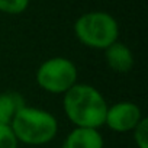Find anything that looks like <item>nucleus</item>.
I'll return each mask as SVG.
<instances>
[{"instance_id": "nucleus-1", "label": "nucleus", "mask_w": 148, "mask_h": 148, "mask_svg": "<svg viewBox=\"0 0 148 148\" xmlns=\"http://www.w3.org/2000/svg\"><path fill=\"white\" fill-rule=\"evenodd\" d=\"M64 112L76 128L99 129L105 125L108 103L102 93L89 84H74L64 93Z\"/></svg>"}, {"instance_id": "nucleus-2", "label": "nucleus", "mask_w": 148, "mask_h": 148, "mask_svg": "<svg viewBox=\"0 0 148 148\" xmlns=\"http://www.w3.org/2000/svg\"><path fill=\"white\" fill-rule=\"evenodd\" d=\"M10 128L18 139L26 145H44L51 142L58 132L55 116L38 108H21L10 122Z\"/></svg>"}, {"instance_id": "nucleus-3", "label": "nucleus", "mask_w": 148, "mask_h": 148, "mask_svg": "<svg viewBox=\"0 0 148 148\" xmlns=\"http://www.w3.org/2000/svg\"><path fill=\"white\" fill-rule=\"evenodd\" d=\"M74 34L77 39L95 49H106L118 41L119 26L116 19L106 12H87L74 23Z\"/></svg>"}, {"instance_id": "nucleus-4", "label": "nucleus", "mask_w": 148, "mask_h": 148, "mask_svg": "<svg viewBox=\"0 0 148 148\" xmlns=\"http://www.w3.org/2000/svg\"><path fill=\"white\" fill-rule=\"evenodd\" d=\"M79 71L71 60L64 57H52L44 61L36 70L38 86L52 95H64L77 84Z\"/></svg>"}, {"instance_id": "nucleus-5", "label": "nucleus", "mask_w": 148, "mask_h": 148, "mask_svg": "<svg viewBox=\"0 0 148 148\" xmlns=\"http://www.w3.org/2000/svg\"><path fill=\"white\" fill-rule=\"evenodd\" d=\"M142 113L141 109L132 102H118L113 106L108 108L105 125H108L115 132H128L134 131L135 126L141 122Z\"/></svg>"}, {"instance_id": "nucleus-6", "label": "nucleus", "mask_w": 148, "mask_h": 148, "mask_svg": "<svg viewBox=\"0 0 148 148\" xmlns=\"http://www.w3.org/2000/svg\"><path fill=\"white\" fill-rule=\"evenodd\" d=\"M61 148H103V138L99 129L74 128L64 139Z\"/></svg>"}, {"instance_id": "nucleus-7", "label": "nucleus", "mask_w": 148, "mask_h": 148, "mask_svg": "<svg viewBox=\"0 0 148 148\" xmlns=\"http://www.w3.org/2000/svg\"><path fill=\"white\" fill-rule=\"evenodd\" d=\"M105 58L109 65L116 73H128L134 67L132 51L122 42H113L105 49Z\"/></svg>"}, {"instance_id": "nucleus-8", "label": "nucleus", "mask_w": 148, "mask_h": 148, "mask_svg": "<svg viewBox=\"0 0 148 148\" xmlns=\"http://www.w3.org/2000/svg\"><path fill=\"white\" fill-rule=\"evenodd\" d=\"M25 106L23 97L16 92H5L0 95V125H10L16 112Z\"/></svg>"}, {"instance_id": "nucleus-9", "label": "nucleus", "mask_w": 148, "mask_h": 148, "mask_svg": "<svg viewBox=\"0 0 148 148\" xmlns=\"http://www.w3.org/2000/svg\"><path fill=\"white\" fill-rule=\"evenodd\" d=\"M29 6V0H0V12L8 15H19Z\"/></svg>"}, {"instance_id": "nucleus-10", "label": "nucleus", "mask_w": 148, "mask_h": 148, "mask_svg": "<svg viewBox=\"0 0 148 148\" xmlns=\"http://www.w3.org/2000/svg\"><path fill=\"white\" fill-rule=\"evenodd\" d=\"M134 139L138 148H148V121L145 118L134 129Z\"/></svg>"}, {"instance_id": "nucleus-11", "label": "nucleus", "mask_w": 148, "mask_h": 148, "mask_svg": "<svg viewBox=\"0 0 148 148\" xmlns=\"http://www.w3.org/2000/svg\"><path fill=\"white\" fill-rule=\"evenodd\" d=\"M18 144L10 125H0V148H18Z\"/></svg>"}]
</instances>
